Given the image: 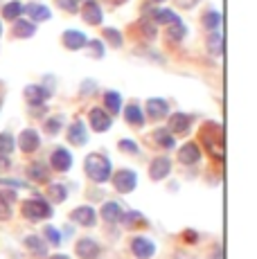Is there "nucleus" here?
<instances>
[{"instance_id":"nucleus-23","label":"nucleus","mask_w":257,"mask_h":259,"mask_svg":"<svg viewBox=\"0 0 257 259\" xmlns=\"http://www.w3.org/2000/svg\"><path fill=\"white\" fill-rule=\"evenodd\" d=\"M25 248L32 255H38V257H46L48 255V246H46V241H43L38 235H29V237H25Z\"/></svg>"},{"instance_id":"nucleus-46","label":"nucleus","mask_w":257,"mask_h":259,"mask_svg":"<svg viewBox=\"0 0 257 259\" xmlns=\"http://www.w3.org/2000/svg\"><path fill=\"white\" fill-rule=\"evenodd\" d=\"M183 239H185L187 243H196V241H199V235H196L194 230H185V232H183Z\"/></svg>"},{"instance_id":"nucleus-42","label":"nucleus","mask_w":257,"mask_h":259,"mask_svg":"<svg viewBox=\"0 0 257 259\" xmlns=\"http://www.w3.org/2000/svg\"><path fill=\"white\" fill-rule=\"evenodd\" d=\"M93 93H97V81L86 79V81L81 83V95H93Z\"/></svg>"},{"instance_id":"nucleus-30","label":"nucleus","mask_w":257,"mask_h":259,"mask_svg":"<svg viewBox=\"0 0 257 259\" xmlns=\"http://www.w3.org/2000/svg\"><path fill=\"white\" fill-rule=\"evenodd\" d=\"M48 196H50L54 203H63L68 198V187L61 185V183H52V185L48 187Z\"/></svg>"},{"instance_id":"nucleus-41","label":"nucleus","mask_w":257,"mask_h":259,"mask_svg":"<svg viewBox=\"0 0 257 259\" xmlns=\"http://www.w3.org/2000/svg\"><path fill=\"white\" fill-rule=\"evenodd\" d=\"M86 46H91L93 57H95V59H102L104 57V43L102 41H88Z\"/></svg>"},{"instance_id":"nucleus-28","label":"nucleus","mask_w":257,"mask_h":259,"mask_svg":"<svg viewBox=\"0 0 257 259\" xmlns=\"http://www.w3.org/2000/svg\"><path fill=\"white\" fill-rule=\"evenodd\" d=\"M185 34H187V27H185V23L183 21H176V23L167 25V38H169V41L179 43V41L185 38Z\"/></svg>"},{"instance_id":"nucleus-5","label":"nucleus","mask_w":257,"mask_h":259,"mask_svg":"<svg viewBox=\"0 0 257 259\" xmlns=\"http://www.w3.org/2000/svg\"><path fill=\"white\" fill-rule=\"evenodd\" d=\"M131 252L138 259H151L156 255V243L147 237H133L131 239Z\"/></svg>"},{"instance_id":"nucleus-50","label":"nucleus","mask_w":257,"mask_h":259,"mask_svg":"<svg viewBox=\"0 0 257 259\" xmlns=\"http://www.w3.org/2000/svg\"><path fill=\"white\" fill-rule=\"evenodd\" d=\"M154 3H162V0H154Z\"/></svg>"},{"instance_id":"nucleus-27","label":"nucleus","mask_w":257,"mask_h":259,"mask_svg":"<svg viewBox=\"0 0 257 259\" xmlns=\"http://www.w3.org/2000/svg\"><path fill=\"white\" fill-rule=\"evenodd\" d=\"M154 142L158 144L160 149H174L176 147V140L167 128H156L154 131Z\"/></svg>"},{"instance_id":"nucleus-16","label":"nucleus","mask_w":257,"mask_h":259,"mask_svg":"<svg viewBox=\"0 0 257 259\" xmlns=\"http://www.w3.org/2000/svg\"><path fill=\"white\" fill-rule=\"evenodd\" d=\"M68 142L75 144V147H83V144L88 142L86 124H83L81 119H77V122L70 124V128H68Z\"/></svg>"},{"instance_id":"nucleus-7","label":"nucleus","mask_w":257,"mask_h":259,"mask_svg":"<svg viewBox=\"0 0 257 259\" xmlns=\"http://www.w3.org/2000/svg\"><path fill=\"white\" fill-rule=\"evenodd\" d=\"M70 219L77 223V226L93 228L97 223V212H95V207H91V205H81V207H75V210L70 212Z\"/></svg>"},{"instance_id":"nucleus-32","label":"nucleus","mask_w":257,"mask_h":259,"mask_svg":"<svg viewBox=\"0 0 257 259\" xmlns=\"http://www.w3.org/2000/svg\"><path fill=\"white\" fill-rule=\"evenodd\" d=\"M154 21L160 23V25H172V23L181 21V18L176 16L172 9H156V12H154Z\"/></svg>"},{"instance_id":"nucleus-9","label":"nucleus","mask_w":257,"mask_h":259,"mask_svg":"<svg viewBox=\"0 0 257 259\" xmlns=\"http://www.w3.org/2000/svg\"><path fill=\"white\" fill-rule=\"evenodd\" d=\"M50 162H52V169H57L59 174H66V171H70V167H72V153L68 151V149L59 147L52 151Z\"/></svg>"},{"instance_id":"nucleus-22","label":"nucleus","mask_w":257,"mask_h":259,"mask_svg":"<svg viewBox=\"0 0 257 259\" xmlns=\"http://www.w3.org/2000/svg\"><path fill=\"white\" fill-rule=\"evenodd\" d=\"M104 106H106L108 115L115 117L117 113L122 111V95L117 93V91H108L106 95H104Z\"/></svg>"},{"instance_id":"nucleus-18","label":"nucleus","mask_w":257,"mask_h":259,"mask_svg":"<svg viewBox=\"0 0 257 259\" xmlns=\"http://www.w3.org/2000/svg\"><path fill=\"white\" fill-rule=\"evenodd\" d=\"M81 16H83V21H86L88 25H102V21H104V12H102V7L95 3V0H88V3L83 5Z\"/></svg>"},{"instance_id":"nucleus-1","label":"nucleus","mask_w":257,"mask_h":259,"mask_svg":"<svg viewBox=\"0 0 257 259\" xmlns=\"http://www.w3.org/2000/svg\"><path fill=\"white\" fill-rule=\"evenodd\" d=\"M199 140L203 142V149L207 156L217 162H224L226 149H224V126L219 122H203L199 128Z\"/></svg>"},{"instance_id":"nucleus-45","label":"nucleus","mask_w":257,"mask_h":259,"mask_svg":"<svg viewBox=\"0 0 257 259\" xmlns=\"http://www.w3.org/2000/svg\"><path fill=\"white\" fill-rule=\"evenodd\" d=\"M9 167H12V160H9V156H3V153H0V174L9 171Z\"/></svg>"},{"instance_id":"nucleus-49","label":"nucleus","mask_w":257,"mask_h":259,"mask_svg":"<svg viewBox=\"0 0 257 259\" xmlns=\"http://www.w3.org/2000/svg\"><path fill=\"white\" fill-rule=\"evenodd\" d=\"M0 34H3V25H0Z\"/></svg>"},{"instance_id":"nucleus-44","label":"nucleus","mask_w":257,"mask_h":259,"mask_svg":"<svg viewBox=\"0 0 257 259\" xmlns=\"http://www.w3.org/2000/svg\"><path fill=\"white\" fill-rule=\"evenodd\" d=\"M142 34H145L147 38H154L156 36V27L154 25H147V21H142Z\"/></svg>"},{"instance_id":"nucleus-47","label":"nucleus","mask_w":257,"mask_h":259,"mask_svg":"<svg viewBox=\"0 0 257 259\" xmlns=\"http://www.w3.org/2000/svg\"><path fill=\"white\" fill-rule=\"evenodd\" d=\"M196 3H199V0H176V5H179V7H183V9H192Z\"/></svg>"},{"instance_id":"nucleus-24","label":"nucleus","mask_w":257,"mask_h":259,"mask_svg":"<svg viewBox=\"0 0 257 259\" xmlns=\"http://www.w3.org/2000/svg\"><path fill=\"white\" fill-rule=\"evenodd\" d=\"M120 223H124L128 230H133V228H145L147 226V219H145V214H142V212L131 210V212L122 214V221Z\"/></svg>"},{"instance_id":"nucleus-4","label":"nucleus","mask_w":257,"mask_h":259,"mask_svg":"<svg viewBox=\"0 0 257 259\" xmlns=\"http://www.w3.org/2000/svg\"><path fill=\"white\" fill-rule=\"evenodd\" d=\"M113 176V187L120 194H131L138 187V174L131 169H120V171L111 174Z\"/></svg>"},{"instance_id":"nucleus-48","label":"nucleus","mask_w":257,"mask_h":259,"mask_svg":"<svg viewBox=\"0 0 257 259\" xmlns=\"http://www.w3.org/2000/svg\"><path fill=\"white\" fill-rule=\"evenodd\" d=\"M50 259H70V257H68V255H52Z\"/></svg>"},{"instance_id":"nucleus-14","label":"nucleus","mask_w":257,"mask_h":259,"mask_svg":"<svg viewBox=\"0 0 257 259\" xmlns=\"http://www.w3.org/2000/svg\"><path fill=\"white\" fill-rule=\"evenodd\" d=\"M61 41H63V46H66V50L77 52V50H81L88 43V36L83 32H79V29H66Z\"/></svg>"},{"instance_id":"nucleus-20","label":"nucleus","mask_w":257,"mask_h":259,"mask_svg":"<svg viewBox=\"0 0 257 259\" xmlns=\"http://www.w3.org/2000/svg\"><path fill=\"white\" fill-rule=\"evenodd\" d=\"M122 207H120V203H115V201H106L102 205V219L106 223H120L122 221Z\"/></svg>"},{"instance_id":"nucleus-8","label":"nucleus","mask_w":257,"mask_h":259,"mask_svg":"<svg viewBox=\"0 0 257 259\" xmlns=\"http://www.w3.org/2000/svg\"><path fill=\"white\" fill-rule=\"evenodd\" d=\"M75 252L81 259H100L102 257V248L95 239H79L77 246H75Z\"/></svg>"},{"instance_id":"nucleus-36","label":"nucleus","mask_w":257,"mask_h":259,"mask_svg":"<svg viewBox=\"0 0 257 259\" xmlns=\"http://www.w3.org/2000/svg\"><path fill=\"white\" fill-rule=\"evenodd\" d=\"M43 237L48 239V243H52V246H61V241H63V237H61V232L57 230L54 226H46L43 228Z\"/></svg>"},{"instance_id":"nucleus-11","label":"nucleus","mask_w":257,"mask_h":259,"mask_svg":"<svg viewBox=\"0 0 257 259\" xmlns=\"http://www.w3.org/2000/svg\"><path fill=\"white\" fill-rule=\"evenodd\" d=\"M147 117L158 122V119L167 117V113H169V104H167V99H160V97H151L147 99Z\"/></svg>"},{"instance_id":"nucleus-37","label":"nucleus","mask_w":257,"mask_h":259,"mask_svg":"<svg viewBox=\"0 0 257 259\" xmlns=\"http://www.w3.org/2000/svg\"><path fill=\"white\" fill-rule=\"evenodd\" d=\"M104 38H106L113 48H122V43H124V41H122V34L117 32L115 27H106V29H104Z\"/></svg>"},{"instance_id":"nucleus-29","label":"nucleus","mask_w":257,"mask_h":259,"mask_svg":"<svg viewBox=\"0 0 257 259\" xmlns=\"http://www.w3.org/2000/svg\"><path fill=\"white\" fill-rule=\"evenodd\" d=\"M207 50H210L212 54H221L224 52V34L217 29V32H210V36H207Z\"/></svg>"},{"instance_id":"nucleus-35","label":"nucleus","mask_w":257,"mask_h":259,"mask_svg":"<svg viewBox=\"0 0 257 259\" xmlns=\"http://www.w3.org/2000/svg\"><path fill=\"white\" fill-rule=\"evenodd\" d=\"M14 147H16V140H14V136L9 131L0 133V153L3 156H9V153L14 151Z\"/></svg>"},{"instance_id":"nucleus-12","label":"nucleus","mask_w":257,"mask_h":259,"mask_svg":"<svg viewBox=\"0 0 257 259\" xmlns=\"http://www.w3.org/2000/svg\"><path fill=\"white\" fill-rule=\"evenodd\" d=\"M18 147H21L23 153H34L41 147V138H38V133L34 131V128H25V131H21V136H18Z\"/></svg>"},{"instance_id":"nucleus-17","label":"nucleus","mask_w":257,"mask_h":259,"mask_svg":"<svg viewBox=\"0 0 257 259\" xmlns=\"http://www.w3.org/2000/svg\"><path fill=\"white\" fill-rule=\"evenodd\" d=\"M192 126V117L185 115V113H172L169 115V133H179V136H185Z\"/></svg>"},{"instance_id":"nucleus-40","label":"nucleus","mask_w":257,"mask_h":259,"mask_svg":"<svg viewBox=\"0 0 257 259\" xmlns=\"http://www.w3.org/2000/svg\"><path fill=\"white\" fill-rule=\"evenodd\" d=\"M117 147H120V151H124V153H138L140 151V147L136 144V140H128V138L117 142Z\"/></svg>"},{"instance_id":"nucleus-2","label":"nucleus","mask_w":257,"mask_h":259,"mask_svg":"<svg viewBox=\"0 0 257 259\" xmlns=\"http://www.w3.org/2000/svg\"><path fill=\"white\" fill-rule=\"evenodd\" d=\"M83 171H86V176L91 178V181L95 183H106L111 181V162H108V158H104L102 153H88L86 160H83Z\"/></svg>"},{"instance_id":"nucleus-6","label":"nucleus","mask_w":257,"mask_h":259,"mask_svg":"<svg viewBox=\"0 0 257 259\" xmlns=\"http://www.w3.org/2000/svg\"><path fill=\"white\" fill-rule=\"evenodd\" d=\"M88 122H91V128L95 133H106L108 128H111L113 117L108 115L104 108H91V113H88Z\"/></svg>"},{"instance_id":"nucleus-39","label":"nucleus","mask_w":257,"mask_h":259,"mask_svg":"<svg viewBox=\"0 0 257 259\" xmlns=\"http://www.w3.org/2000/svg\"><path fill=\"white\" fill-rule=\"evenodd\" d=\"M54 3H57L59 9H63V12L75 14L77 9H79V3H81V0H54Z\"/></svg>"},{"instance_id":"nucleus-43","label":"nucleus","mask_w":257,"mask_h":259,"mask_svg":"<svg viewBox=\"0 0 257 259\" xmlns=\"http://www.w3.org/2000/svg\"><path fill=\"white\" fill-rule=\"evenodd\" d=\"M0 185H9V187H29L27 183H23V181H12V178H0Z\"/></svg>"},{"instance_id":"nucleus-10","label":"nucleus","mask_w":257,"mask_h":259,"mask_svg":"<svg viewBox=\"0 0 257 259\" xmlns=\"http://www.w3.org/2000/svg\"><path fill=\"white\" fill-rule=\"evenodd\" d=\"M52 95L50 88L46 86H38V83H29L25 86V99L29 106H41V104H46V99Z\"/></svg>"},{"instance_id":"nucleus-26","label":"nucleus","mask_w":257,"mask_h":259,"mask_svg":"<svg viewBox=\"0 0 257 259\" xmlns=\"http://www.w3.org/2000/svg\"><path fill=\"white\" fill-rule=\"evenodd\" d=\"M34 32H36V25L32 21H23V18H16V23H14V36L18 38H29L34 36Z\"/></svg>"},{"instance_id":"nucleus-33","label":"nucleus","mask_w":257,"mask_h":259,"mask_svg":"<svg viewBox=\"0 0 257 259\" xmlns=\"http://www.w3.org/2000/svg\"><path fill=\"white\" fill-rule=\"evenodd\" d=\"M43 128H46L48 136H59V131L63 128V117L61 115H52L46 119V124H43Z\"/></svg>"},{"instance_id":"nucleus-31","label":"nucleus","mask_w":257,"mask_h":259,"mask_svg":"<svg viewBox=\"0 0 257 259\" xmlns=\"http://www.w3.org/2000/svg\"><path fill=\"white\" fill-rule=\"evenodd\" d=\"M21 14H23V3H18V0H14V3H7L3 7V16L7 18V21H16Z\"/></svg>"},{"instance_id":"nucleus-25","label":"nucleus","mask_w":257,"mask_h":259,"mask_svg":"<svg viewBox=\"0 0 257 259\" xmlns=\"http://www.w3.org/2000/svg\"><path fill=\"white\" fill-rule=\"evenodd\" d=\"M124 119L133 126H142L145 124V113H142V108L138 104H128L124 108Z\"/></svg>"},{"instance_id":"nucleus-3","label":"nucleus","mask_w":257,"mask_h":259,"mask_svg":"<svg viewBox=\"0 0 257 259\" xmlns=\"http://www.w3.org/2000/svg\"><path fill=\"white\" fill-rule=\"evenodd\" d=\"M21 212H23V217H25L27 221H46V219H50L52 214H54L50 203L43 201V198H38V196L23 201Z\"/></svg>"},{"instance_id":"nucleus-51","label":"nucleus","mask_w":257,"mask_h":259,"mask_svg":"<svg viewBox=\"0 0 257 259\" xmlns=\"http://www.w3.org/2000/svg\"><path fill=\"white\" fill-rule=\"evenodd\" d=\"M0 106H3V99H0Z\"/></svg>"},{"instance_id":"nucleus-34","label":"nucleus","mask_w":257,"mask_h":259,"mask_svg":"<svg viewBox=\"0 0 257 259\" xmlns=\"http://www.w3.org/2000/svg\"><path fill=\"white\" fill-rule=\"evenodd\" d=\"M203 27H207L210 32H217L221 27V14L217 9H210V12L203 16Z\"/></svg>"},{"instance_id":"nucleus-15","label":"nucleus","mask_w":257,"mask_h":259,"mask_svg":"<svg viewBox=\"0 0 257 259\" xmlns=\"http://www.w3.org/2000/svg\"><path fill=\"white\" fill-rule=\"evenodd\" d=\"M201 160V149L196 147L194 142H185L183 147L179 149V162L181 165H196Z\"/></svg>"},{"instance_id":"nucleus-38","label":"nucleus","mask_w":257,"mask_h":259,"mask_svg":"<svg viewBox=\"0 0 257 259\" xmlns=\"http://www.w3.org/2000/svg\"><path fill=\"white\" fill-rule=\"evenodd\" d=\"M12 219V203L0 194V221H9Z\"/></svg>"},{"instance_id":"nucleus-21","label":"nucleus","mask_w":257,"mask_h":259,"mask_svg":"<svg viewBox=\"0 0 257 259\" xmlns=\"http://www.w3.org/2000/svg\"><path fill=\"white\" fill-rule=\"evenodd\" d=\"M23 12L29 14V18H32V23H41V21H50V7H46V5H38V3H32L27 5V7H23Z\"/></svg>"},{"instance_id":"nucleus-13","label":"nucleus","mask_w":257,"mask_h":259,"mask_svg":"<svg viewBox=\"0 0 257 259\" xmlns=\"http://www.w3.org/2000/svg\"><path fill=\"white\" fill-rule=\"evenodd\" d=\"M172 171V160L167 156H158L154 158V162L149 165V176L151 181H162V178H167Z\"/></svg>"},{"instance_id":"nucleus-19","label":"nucleus","mask_w":257,"mask_h":259,"mask_svg":"<svg viewBox=\"0 0 257 259\" xmlns=\"http://www.w3.org/2000/svg\"><path fill=\"white\" fill-rule=\"evenodd\" d=\"M27 176H29V181H34V183H48L50 181V169H48V165H43L41 160H36V162H32V165L27 167Z\"/></svg>"}]
</instances>
